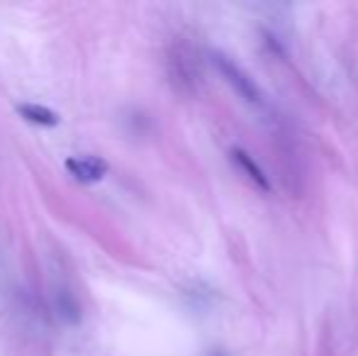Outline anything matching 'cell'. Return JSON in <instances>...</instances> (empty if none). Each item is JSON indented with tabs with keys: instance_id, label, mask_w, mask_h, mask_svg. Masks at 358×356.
<instances>
[{
	"instance_id": "obj_1",
	"label": "cell",
	"mask_w": 358,
	"mask_h": 356,
	"mask_svg": "<svg viewBox=\"0 0 358 356\" xmlns=\"http://www.w3.org/2000/svg\"><path fill=\"white\" fill-rule=\"evenodd\" d=\"M215 64H217V69L222 71V76L229 81V86L234 88L241 98L251 100V103H256V100H259V88L254 86V81H251V78L246 76V73L241 71L236 64H231L229 59L222 57V54H215Z\"/></svg>"
},
{
	"instance_id": "obj_2",
	"label": "cell",
	"mask_w": 358,
	"mask_h": 356,
	"mask_svg": "<svg viewBox=\"0 0 358 356\" xmlns=\"http://www.w3.org/2000/svg\"><path fill=\"white\" fill-rule=\"evenodd\" d=\"M66 169L73 178L83 180V183H98L108 176V162L100 157H71L66 162Z\"/></svg>"
},
{
	"instance_id": "obj_3",
	"label": "cell",
	"mask_w": 358,
	"mask_h": 356,
	"mask_svg": "<svg viewBox=\"0 0 358 356\" xmlns=\"http://www.w3.org/2000/svg\"><path fill=\"white\" fill-rule=\"evenodd\" d=\"M17 113L32 124H42V127H57L59 124V115L54 113V110L44 108V105H37V103L17 105Z\"/></svg>"
},
{
	"instance_id": "obj_4",
	"label": "cell",
	"mask_w": 358,
	"mask_h": 356,
	"mask_svg": "<svg viewBox=\"0 0 358 356\" xmlns=\"http://www.w3.org/2000/svg\"><path fill=\"white\" fill-rule=\"evenodd\" d=\"M231 157H234V162L241 166V171H244L246 176L254 180V183L259 185L261 190H271V180L266 178V173L261 171V166L249 157V154L244 152V149H234V152H231Z\"/></svg>"
},
{
	"instance_id": "obj_5",
	"label": "cell",
	"mask_w": 358,
	"mask_h": 356,
	"mask_svg": "<svg viewBox=\"0 0 358 356\" xmlns=\"http://www.w3.org/2000/svg\"><path fill=\"white\" fill-rule=\"evenodd\" d=\"M59 310H62V318L69 320V322H78V305H76V300L71 298V293H66V290H62L59 293Z\"/></svg>"
}]
</instances>
